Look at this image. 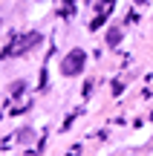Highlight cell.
<instances>
[{
  "mask_svg": "<svg viewBox=\"0 0 153 156\" xmlns=\"http://www.w3.org/2000/svg\"><path fill=\"white\" fill-rule=\"evenodd\" d=\"M84 61H87L84 52H81V49H72V52L67 55V61H64V67H61L64 75H78L81 69H84Z\"/></svg>",
  "mask_w": 153,
  "mask_h": 156,
  "instance_id": "1",
  "label": "cell"
},
{
  "mask_svg": "<svg viewBox=\"0 0 153 156\" xmlns=\"http://www.w3.org/2000/svg\"><path fill=\"white\" fill-rule=\"evenodd\" d=\"M38 32H29L26 38H17V44L15 46H9V49H6V55H17V52H23V49H29V46H35L38 44Z\"/></svg>",
  "mask_w": 153,
  "mask_h": 156,
  "instance_id": "2",
  "label": "cell"
},
{
  "mask_svg": "<svg viewBox=\"0 0 153 156\" xmlns=\"http://www.w3.org/2000/svg\"><path fill=\"white\" fill-rule=\"evenodd\" d=\"M119 38H121V32H119V29H110V35H107V41H110V44H119Z\"/></svg>",
  "mask_w": 153,
  "mask_h": 156,
  "instance_id": "3",
  "label": "cell"
}]
</instances>
